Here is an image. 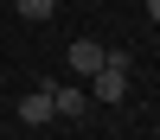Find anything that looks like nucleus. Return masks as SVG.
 Here are the masks:
<instances>
[{"mask_svg":"<svg viewBox=\"0 0 160 140\" xmlns=\"http://www.w3.org/2000/svg\"><path fill=\"white\" fill-rule=\"evenodd\" d=\"M13 7H19V19H51L58 0H13Z\"/></svg>","mask_w":160,"mask_h":140,"instance_id":"obj_5","label":"nucleus"},{"mask_svg":"<svg viewBox=\"0 0 160 140\" xmlns=\"http://www.w3.org/2000/svg\"><path fill=\"white\" fill-rule=\"evenodd\" d=\"M64 57H71V70H77V76H96V70H102V45H96V38H77Z\"/></svg>","mask_w":160,"mask_h":140,"instance_id":"obj_2","label":"nucleus"},{"mask_svg":"<svg viewBox=\"0 0 160 140\" xmlns=\"http://www.w3.org/2000/svg\"><path fill=\"white\" fill-rule=\"evenodd\" d=\"M51 108L58 115H90L96 102H90V89H51Z\"/></svg>","mask_w":160,"mask_h":140,"instance_id":"obj_4","label":"nucleus"},{"mask_svg":"<svg viewBox=\"0 0 160 140\" xmlns=\"http://www.w3.org/2000/svg\"><path fill=\"white\" fill-rule=\"evenodd\" d=\"M51 115H58V108H51V89H32V96H19V121H26V127H45Z\"/></svg>","mask_w":160,"mask_h":140,"instance_id":"obj_3","label":"nucleus"},{"mask_svg":"<svg viewBox=\"0 0 160 140\" xmlns=\"http://www.w3.org/2000/svg\"><path fill=\"white\" fill-rule=\"evenodd\" d=\"M141 7H148V19H154V25H160V0H141Z\"/></svg>","mask_w":160,"mask_h":140,"instance_id":"obj_6","label":"nucleus"},{"mask_svg":"<svg viewBox=\"0 0 160 140\" xmlns=\"http://www.w3.org/2000/svg\"><path fill=\"white\" fill-rule=\"evenodd\" d=\"M128 96V70H109V64H102L96 76H90V102H122Z\"/></svg>","mask_w":160,"mask_h":140,"instance_id":"obj_1","label":"nucleus"}]
</instances>
